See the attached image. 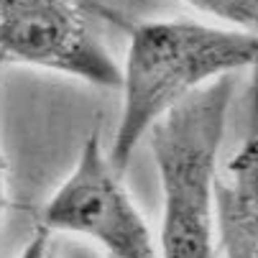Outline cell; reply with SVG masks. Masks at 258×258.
<instances>
[{
    "label": "cell",
    "mask_w": 258,
    "mask_h": 258,
    "mask_svg": "<svg viewBox=\"0 0 258 258\" xmlns=\"http://www.w3.org/2000/svg\"><path fill=\"white\" fill-rule=\"evenodd\" d=\"M0 59L92 87H120V67L102 44L87 0H0Z\"/></svg>",
    "instance_id": "4"
},
{
    "label": "cell",
    "mask_w": 258,
    "mask_h": 258,
    "mask_svg": "<svg viewBox=\"0 0 258 258\" xmlns=\"http://www.w3.org/2000/svg\"><path fill=\"white\" fill-rule=\"evenodd\" d=\"M258 69V36L192 18L141 21L120 67V118L107 149L125 174L138 146L174 107L200 90Z\"/></svg>",
    "instance_id": "1"
},
{
    "label": "cell",
    "mask_w": 258,
    "mask_h": 258,
    "mask_svg": "<svg viewBox=\"0 0 258 258\" xmlns=\"http://www.w3.org/2000/svg\"><path fill=\"white\" fill-rule=\"evenodd\" d=\"M235 80L225 77L161 118L149 146L161 181V258H217L215 181Z\"/></svg>",
    "instance_id": "2"
},
{
    "label": "cell",
    "mask_w": 258,
    "mask_h": 258,
    "mask_svg": "<svg viewBox=\"0 0 258 258\" xmlns=\"http://www.w3.org/2000/svg\"><path fill=\"white\" fill-rule=\"evenodd\" d=\"M215 238L223 258H258V69L250 82L245 138L217 171Z\"/></svg>",
    "instance_id": "5"
},
{
    "label": "cell",
    "mask_w": 258,
    "mask_h": 258,
    "mask_svg": "<svg viewBox=\"0 0 258 258\" xmlns=\"http://www.w3.org/2000/svg\"><path fill=\"white\" fill-rule=\"evenodd\" d=\"M39 228L51 235H77L100 248L105 258H161L149 223L102 151L97 131L87 136L80 156L39 215Z\"/></svg>",
    "instance_id": "3"
},
{
    "label": "cell",
    "mask_w": 258,
    "mask_h": 258,
    "mask_svg": "<svg viewBox=\"0 0 258 258\" xmlns=\"http://www.w3.org/2000/svg\"><path fill=\"white\" fill-rule=\"evenodd\" d=\"M18 258H54V235L44 228H36Z\"/></svg>",
    "instance_id": "7"
},
{
    "label": "cell",
    "mask_w": 258,
    "mask_h": 258,
    "mask_svg": "<svg viewBox=\"0 0 258 258\" xmlns=\"http://www.w3.org/2000/svg\"><path fill=\"white\" fill-rule=\"evenodd\" d=\"M6 61L0 59V72H3ZM6 156H3V149H0V220H3V212H6Z\"/></svg>",
    "instance_id": "8"
},
{
    "label": "cell",
    "mask_w": 258,
    "mask_h": 258,
    "mask_svg": "<svg viewBox=\"0 0 258 258\" xmlns=\"http://www.w3.org/2000/svg\"><path fill=\"white\" fill-rule=\"evenodd\" d=\"M197 13L210 16L217 26L258 36V0H181Z\"/></svg>",
    "instance_id": "6"
}]
</instances>
